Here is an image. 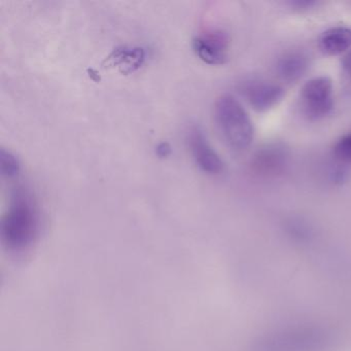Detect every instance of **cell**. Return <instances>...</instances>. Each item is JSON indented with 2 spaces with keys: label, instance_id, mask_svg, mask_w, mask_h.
<instances>
[{
  "label": "cell",
  "instance_id": "obj_1",
  "mask_svg": "<svg viewBox=\"0 0 351 351\" xmlns=\"http://www.w3.org/2000/svg\"><path fill=\"white\" fill-rule=\"evenodd\" d=\"M40 226V210L32 193L22 186L14 190L1 221V235L8 247L26 250L38 237Z\"/></svg>",
  "mask_w": 351,
  "mask_h": 351
},
{
  "label": "cell",
  "instance_id": "obj_2",
  "mask_svg": "<svg viewBox=\"0 0 351 351\" xmlns=\"http://www.w3.org/2000/svg\"><path fill=\"white\" fill-rule=\"evenodd\" d=\"M332 342V332L324 326H293L262 337L254 351H326Z\"/></svg>",
  "mask_w": 351,
  "mask_h": 351
},
{
  "label": "cell",
  "instance_id": "obj_3",
  "mask_svg": "<svg viewBox=\"0 0 351 351\" xmlns=\"http://www.w3.org/2000/svg\"><path fill=\"white\" fill-rule=\"evenodd\" d=\"M215 121L226 145L236 152L248 149L254 138V127L241 102L233 95L221 96L215 104Z\"/></svg>",
  "mask_w": 351,
  "mask_h": 351
},
{
  "label": "cell",
  "instance_id": "obj_4",
  "mask_svg": "<svg viewBox=\"0 0 351 351\" xmlns=\"http://www.w3.org/2000/svg\"><path fill=\"white\" fill-rule=\"evenodd\" d=\"M334 88L330 77H314L302 88V108L309 120L326 118L334 110Z\"/></svg>",
  "mask_w": 351,
  "mask_h": 351
},
{
  "label": "cell",
  "instance_id": "obj_5",
  "mask_svg": "<svg viewBox=\"0 0 351 351\" xmlns=\"http://www.w3.org/2000/svg\"><path fill=\"white\" fill-rule=\"evenodd\" d=\"M188 145L195 163L204 173L219 176L223 171L225 164L223 160L213 149L200 127L194 126L190 129Z\"/></svg>",
  "mask_w": 351,
  "mask_h": 351
},
{
  "label": "cell",
  "instance_id": "obj_6",
  "mask_svg": "<svg viewBox=\"0 0 351 351\" xmlns=\"http://www.w3.org/2000/svg\"><path fill=\"white\" fill-rule=\"evenodd\" d=\"M229 36L221 29H211L196 36L193 43L197 56L209 65H223L229 56Z\"/></svg>",
  "mask_w": 351,
  "mask_h": 351
},
{
  "label": "cell",
  "instance_id": "obj_7",
  "mask_svg": "<svg viewBox=\"0 0 351 351\" xmlns=\"http://www.w3.org/2000/svg\"><path fill=\"white\" fill-rule=\"evenodd\" d=\"M289 152L281 143H269L258 149L252 159V170L262 178H276L287 170Z\"/></svg>",
  "mask_w": 351,
  "mask_h": 351
},
{
  "label": "cell",
  "instance_id": "obj_8",
  "mask_svg": "<svg viewBox=\"0 0 351 351\" xmlns=\"http://www.w3.org/2000/svg\"><path fill=\"white\" fill-rule=\"evenodd\" d=\"M242 95L258 112H266L282 101L285 92L281 86L266 81H248L240 87Z\"/></svg>",
  "mask_w": 351,
  "mask_h": 351
},
{
  "label": "cell",
  "instance_id": "obj_9",
  "mask_svg": "<svg viewBox=\"0 0 351 351\" xmlns=\"http://www.w3.org/2000/svg\"><path fill=\"white\" fill-rule=\"evenodd\" d=\"M309 69L307 55L299 51L285 53L276 62V73L282 81L295 83L305 75Z\"/></svg>",
  "mask_w": 351,
  "mask_h": 351
},
{
  "label": "cell",
  "instance_id": "obj_10",
  "mask_svg": "<svg viewBox=\"0 0 351 351\" xmlns=\"http://www.w3.org/2000/svg\"><path fill=\"white\" fill-rule=\"evenodd\" d=\"M320 51L328 56L347 53L351 50V29L348 27H334L326 30L318 42Z\"/></svg>",
  "mask_w": 351,
  "mask_h": 351
},
{
  "label": "cell",
  "instance_id": "obj_11",
  "mask_svg": "<svg viewBox=\"0 0 351 351\" xmlns=\"http://www.w3.org/2000/svg\"><path fill=\"white\" fill-rule=\"evenodd\" d=\"M0 166H1V173L8 178H16L21 168L18 158L12 152L5 149L0 152Z\"/></svg>",
  "mask_w": 351,
  "mask_h": 351
},
{
  "label": "cell",
  "instance_id": "obj_12",
  "mask_svg": "<svg viewBox=\"0 0 351 351\" xmlns=\"http://www.w3.org/2000/svg\"><path fill=\"white\" fill-rule=\"evenodd\" d=\"M332 155L342 164H351V131L343 135L332 147Z\"/></svg>",
  "mask_w": 351,
  "mask_h": 351
},
{
  "label": "cell",
  "instance_id": "obj_13",
  "mask_svg": "<svg viewBox=\"0 0 351 351\" xmlns=\"http://www.w3.org/2000/svg\"><path fill=\"white\" fill-rule=\"evenodd\" d=\"M342 75L345 82L351 88V50L348 51L342 59Z\"/></svg>",
  "mask_w": 351,
  "mask_h": 351
},
{
  "label": "cell",
  "instance_id": "obj_14",
  "mask_svg": "<svg viewBox=\"0 0 351 351\" xmlns=\"http://www.w3.org/2000/svg\"><path fill=\"white\" fill-rule=\"evenodd\" d=\"M316 5H317V3H315V1H310V0H303V1L298 0V1L291 3V5H293V8H295L297 10H302V11H303V10L312 9V8Z\"/></svg>",
  "mask_w": 351,
  "mask_h": 351
},
{
  "label": "cell",
  "instance_id": "obj_15",
  "mask_svg": "<svg viewBox=\"0 0 351 351\" xmlns=\"http://www.w3.org/2000/svg\"><path fill=\"white\" fill-rule=\"evenodd\" d=\"M169 152L170 147H168L166 143H162V145H160L159 147H158V153H159V155H161L162 157H164V156H168Z\"/></svg>",
  "mask_w": 351,
  "mask_h": 351
}]
</instances>
